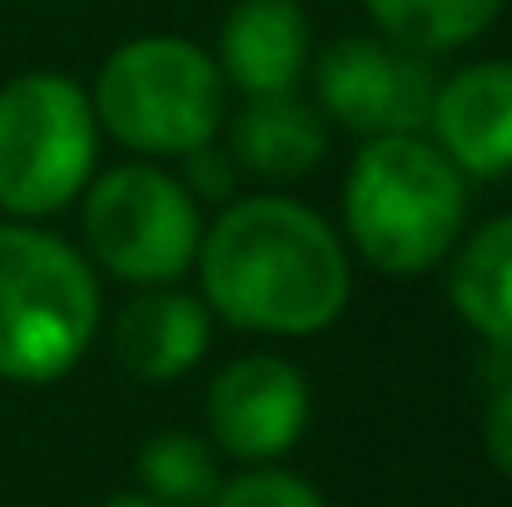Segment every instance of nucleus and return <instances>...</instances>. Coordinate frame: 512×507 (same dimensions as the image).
<instances>
[{
	"instance_id": "1",
	"label": "nucleus",
	"mask_w": 512,
	"mask_h": 507,
	"mask_svg": "<svg viewBox=\"0 0 512 507\" xmlns=\"http://www.w3.org/2000/svg\"><path fill=\"white\" fill-rule=\"evenodd\" d=\"M194 264L209 309L254 334H319L353 294L339 234L314 209L274 194L229 204L199 239Z\"/></svg>"
},
{
	"instance_id": "2",
	"label": "nucleus",
	"mask_w": 512,
	"mask_h": 507,
	"mask_svg": "<svg viewBox=\"0 0 512 507\" xmlns=\"http://www.w3.org/2000/svg\"><path fill=\"white\" fill-rule=\"evenodd\" d=\"M343 214L358 254L393 274L433 269L468 219L458 165L423 135H373L348 169Z\"/></svg>"
},
{
	"instance_id": "3",
	"label": "nucleus",
	"mask_w": 512,
	"mask_h": 507,
	"mask_svg": "<svg viewBox=\"0 0 512 507\" xmlns=\"http://www.w3.org/2000/svg\"><path fill=\"white\" fill-rule=\"evenodd\" d=\"M100 329V284L55 234L0 229V378L55 383Z\"/></svg>"
},
{
	"instance_id": "4",
	"label": "nucleus",
	"mask_w": 512,
	"mask_h": 507,
	"mask_svg": "<svg viewBox=\"0 0 512 507\" xmlns=\"http://www.w3.org/2000/svg\"><path fill=\"white\" fill-rule=\"evenodd\" d=\"M95 120L140 155H194L224 125V70L179 35L125 40L95 80Z\"/></svg>"
},
{
	"instance_id": "5",
	"label": "nucleus",
	"mask_w": 512,
	"mask_h": 507,
	"mask_svg": "<svg viewBox=\"0 0 512 507\" xmlns=\"http://www.w3.org/2000/svg\"><path fill=\"white\" fill-rule=\"evenodd\" d=\"M95 150L100 120L70 75L30 70L0 90V209L55 214L90 184Z\"/></svg>"
},
{
	"instance_id": "6",
	"label": "nucleus",
	"mask_w": 512,
	"mask_h": 507,
	"mask_svg": "<svg viewBox=\"0 0 512 507\" xmlns=\"http://www.w3.org/2000/svg\"><path fill=\"white\" fill-rule=\"evenodd\" d=\"M85 239L115 279L155 289L194 264L204 224L189 184L155 165H120L85 194Z\"/></svg>"
},
{
	"instance_id": "7",
	"label": "nucleus",
	"mask_w": 512,
	"mask_h": 507,
	"mask_svg": "<svg viewBox=\"0 0 512 507\" xmlns=\"http://www.w3.org/2000/svg\"><path fill=\"white\" fill-rule=\"evenodd\" d=\"M309 378L279 353H249L209 383L204 423L219 458L264 468L279 463L309 428Z\"/></svg>"
},
{
	"instance_id": "8",
	"label": "nucleus",
	"mask_w": 512,
	"mask_h": 507,
	"mask_svg": "<svg viewBox=\"0 0 512 507\" xmlns=\"http://www.w3.org/2000/svg\"><path fill=\"white\" fill-rule=\"evenodd\" d=\"M319 100L358 135H418L433 110V75L373 40H339L319 55Z\"/></svg>"
},
{
	"instance_id": "9",
	"label": "nucleus",
	"mask_w": 512,
	"mask_h": 507,
	"mask_svg": "<svg viewBox=\"0 0 512 507\" xmlns=\"http://www.w3.org/2000/svg\"><path fill=\"white\" fill-rule=\"evenodd\" d=\"M428 125L458 174L512 169V60H478L433 90Z\"/></svg>"
},
{
	"instance_id": "10",
	"label": "nucleus",
	"mask_w": 512,
	"mask_h": 507,
	"mask_svg": "<svg viewBox=\"0 0 512 507\" xmlns=\"http://www.w3.org/2000/svg\"><path fill=\"white\" fill-rule=\"evenodd\" d=\"M309 60V20L294 0H239L219 30V70L244 95L294 90Z\"/></svg>"
},
{
	"instance_id": "11",
	"label": "nucleus",
	"mask_w": 512,
	"mask_h": 507,
	"mask_svg": "<svg viewBox=\"0 0 512 507\" xmlns=\"http://www.w3.org/2000/svg\"><path fill=\"white\" fill-rule=\"evenodd\" d=\"M209 353V304L170 284L145 289L115 319V358L145 383H170Z\"/></svg>"
},
{
	"instance_id": "12",
	"label": "nucleus",
	"mask_w": 512,
	"mask_h": 507,
	"mask_svg": "<svg viewBox=\"0 0 512 507\" xmlns=\"http://www.w3.org/2000/svg\"><path fill=\"white\" fill-rule=\"evenodd\" d=\"M229 150L239 165L264 179H299L324 160L329 130L294 90L249 95V105L239 110V120L229 130Z\"/></svg>"
},
{
	"instance_id": "13",
	"label": "nucleus",
	"mask_w": 512,
	"mask_h": 507,
	"mask_svg": "<svg viewBox=\"0 0 512 507\" xmlns=\"http://www.w3.org/2000/svg\"><path fill=\"white\" fill-rule=\"evenodd\" d=\"M448 294L468 319V329H478L493 348L512 353V214L483 224L463 244Z\"/></svg>"
},
{
	"instance_id": "14",
	"label": "nucleus",
	"mask_w": 512,
	"mask_h": 507,
	"mask_svg": "<svg viewBox=\"0 0 512 507\" xmlns=\"http://www.w3.org/2000/svg\"><path fill=\"white\" fill-rule=\"evenodd\" d=\"M135 473H140V488L165 507H209L214 493L224 488V463H219V448L199 433H155L140 458H135Z\"/></svg>"
},
{
	"instance_id": "15",
	"label": "nucleus",
	"mask_w": 512,
	"mask_h": 507,
	"mask_svg": "<svg viewBox=\"0 0 512 507\" xmlns=\"http://www.w3.org/2000/svg\"><path fill=\"white\" fill-rule=\"evenodd\" d=\"M398 50H453L493 30L508 0H363Z\"/></svg>"
},
{
	"instance_id": "16",
	"label": "nucleus",
	"mask_w": 512,
	"mask_h": 507,
	"mask_svg": "<svg viewBox=\"0 0 512 507\" xmlns=\"http://www.w3.org/2000/svg\"><path fill=\"white\" fill-rule=\"evenodd\" d=\"M209 507H329V503H324V493L309 478L264 463V468H244L239 478H224V488L214 493Z\"/></svg>"
},
{
	"instance_id": "17",
	"label": "nucleus",
	"mask_w": 512,
	"mask_h": 507,
	"mask_svg": "<svg viewBox=\"0 0 512 507\" xmlns=\"http://www.w3.org/2000/svg\"><path fill=\"white\" fill-rule=\"evenodd\" d=\"M483 438H488V458H493V468L512 478V383L498 393V398H493Z\"/></svg>"
},
{
	"instance_id": "18",
	"label": "nucleus",
	"mask_w": 512,
	"mask_h": 507,
	"mask_svg": "<svg viewBox=\"0 0 512 507\" xmlns=\"http://www.w3.org/2000/svg\"><path fill=\"white\" fill-rule=\"evenodd\" d=\"M100 507H165V503H155L145 488H125V493H115V498H105Z\"/></svg>"
}]
</instances>
